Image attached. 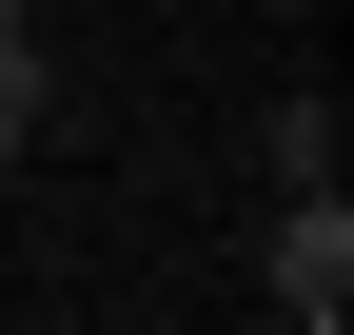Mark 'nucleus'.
<instances>
[{
    "label": "nucleus",
    "instance_id": "7ed1b4c3",
    "mask_svg": "<svg viewBox=\"0 0 354 335\" xmlns=\"http://www.w3.org/2000/svg\"><path fill=\"white\" fill-rule=\"evenodd\" d=\"M335 158H354V138H335V99H276V197H315Z\"/></svg>",
    "mask_w": 354,
    "mask_h": 335
},
{
    "label": "nucleus",
    "instance_id": "20e7f679",
    "mask_svg": "<svg viewBox=\"0 0 354 335\" xmlns=\"http://www.w3.org/2000/svg\"><path fill=\"white\" fill-rule=\"evenodd\" d=\"M0 60H39V0H0Z\"/></svg>",
    "mask_w": 354,
    "mask_h": 335
},
{
    "label": "nucleus",
    "instance_id": "f257e3e1",
    "mask_svg": "<svg viewBox=\"0 0 354 335\" xmlns=\"http://www.w3.org/2000/svg\"><path fill=\"white\" fill-rule=\"evenodd\" d=\"M256 276H276V316L295 335H354V197L315 178V197H276V257H256Z\"/></svg>",
    "mask_w": 354,
    "mask_h": 335
},
{
    "label": "nucleus",
    "instance_id": "f03ea898",
    "mask_svg": "<svg viewBox=\"0 0 354 335\" xmlns=\"http://www.w3.org/2000/svg\"><path fill=\"white\" fill-rule=\"evenodd\" d=\"M39 138H59V60H0V178H20Z\"/></svg>",
    "mask_w": 354,
    "mask_h": 335
}]
</instances>
